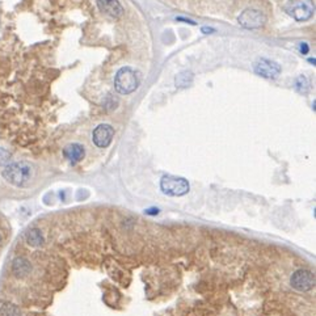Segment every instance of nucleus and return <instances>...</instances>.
Here are the masks:
<instances>
[{"label":"nucleus","mask_w":316,"mask_h":316,"mask_svg":"<svg viewBox=\"0 0 316 316\" xmlns=\"http://www.w3.org/2000/svg\"><path fill=\"white\" fill-rule=\"evenodd\" d=\"M308 88H310L308 87V80L304 78L303 75L298 76L297 80H295V91L302 95H306L308 92Z\"/></svg>","instance_id":"14"},{"label":"nucleus","mask_w":316,"mask_h":316,"mask_svg":"<svg viewBox=\"0 0 316 316\" xmlns=\"http://www.w3.org/2000/svg\"><path fill=\"white\" fill-rule=\"evenodd\" d=\"M3 316H20L21 313H20V311L17 310L16 307L15 306H10V304H7L6 307L3 308Z\"/></svg>","instance_id":"15"},{"label":"nucleus","mask_w":316,"mask_h":316,"mask_svg":"<svg viewBox=\"0 0 316 316\" xmlns=\"http://www.w3.org/2000/svg\"><path fill=\"white\" fill-rule=\"evenodd\" d=\"M34 167L29 161H15L3 169L4 180L17 188L29 187L34 178Z\"/></svg>","instance_id":"1"},{"label":"nucleus","mask_w":316,"mask_h":316,"mask_svg":"<svg viewBox=\"0 0 316 316\" xmlns=\"http://www.w3.org/2000/svg\"><path fill=\"white\" fill-rule=\"evenodd\" d=\"M13 273L17 276V277H25L30 273L32 270V266H30V262L24 257H19L13 261L12 265Z\"/></svg>","instance_id":"11"},{"label":"nucleus","mask_w":316,"mask_h":316,"mask_svg":"<svg viewBox=\"0 0 316 316\" xmlns=\"http://www.w3.org/2000/svg\"><path fill=\"white\" fill-rule=\"evenodd\" d=\"M114 137V130L113 127L108 123H103V125H99L96 129L94 130V134H92V139H94V143L100 147V149H105L108 146L112 143Z\"/></svg>","instance_id":"7"},{"label":"nucleus","mask_w":316,"mask_h":316,"mask_svg":"<svg viewBox=\"0 0 316 316\" xmlns=\"http://www.w3.org/2000/svg\"><path fill=\"white\" fill-rule=\"evenodd\" d=\"M300 52L307 54V53H308V46H307L306 43H302V45H300Z\"/></svg>","instance_id":"17"},{"label":"nucleus","mask_w":316,"mask_h":316,"mask_svg":"<svg viewBox=\"0 0 316 316\" xmlns=\"http://www.w3.org/2000/svg\"><path fill=\"white\" fill-rule=\"evenodd\" d=\"M160 188L164 194L172 197H180L189 192V183L183 177L164 176L160 181Z\"/></svg>","instance_id":"3"},{"label":"nucleus","mask_w":316,"mask_h":316,"mask_svg":"<svg viewBox=\"0 0 316 316\" xmlns=\"http://www.w3.org/2000/svg\"><path fill=\"white\" fill-rule=\"evenodd\" d=\"M63 155L70 163L76 164V163L83 160L85 151H84L83 146L79 145V143H71V145H67L63 149Z\"/></svg>","instance_id":"10"},{"label":"nucleus","mask_w":316,"mask_h":316,"mask_svg":"<svg viewBox=\"0 0 316 316\" xmlns=\"http://www.w3.org/2000/svg\"><path fill=\"white\" fill-rule=\"evenodd\" d=\"M192 80H193V74H192L191 71L181 72V74L177 75V78H176V87L178 88L188 87V85L192 83Z\"/></svg>","instance_id":"13"},{"label":"nucleus","mask_w":316,"mask_h":316,"mask_svg":"<svg viewBox=\"0 0 316 316\" xmlns=\"http://www.w3.org/2000/svg\"><path fill=\"white\" fill-rule=\"evenodd\" d=\"M10 159H11L10 151H7L3 147H0V165L7 164V163L10 161Z\"/></svg>","instance_id":"16"},{"label":"nucleus","mask_w":316,"mask_h":316,"mask_svg":"<svg viewBox=\"0 0 316 316\" xmlns=\"http://www.w3.org/2000/svg\"><path fill=\"white\" fill-rule=\"evenodd\" d=\"M265 20H266L265 19V15L261 11L249 8V10H245L244 12H242V15L239 16L238 21L243 28H247V29H257V28H261L264 25Z\"/></svg>","instance_id":"5"},{"label":"nucleus","mask_w":316,"mask_h":316,"mask_svg":"<svg viewBox=\"0 0 316 316\" xmlns=\"http://www.w3.org/2000/svg\"><path fill=\"white\" fill-rule=\"evenodd\" d=\"M287 11H289V15L298 21H304L312 16V10L303 2H294Z\"/></svg>","instance_id":"9"},{"label":"nucleus","mask_w":316,"mask_h":316,"mask_svg":"<svg viewBox=\"0 0 316 316\" xmlns=\"http://www.w3.org/2000/svg\"><path fill=\"white\" fill-rule=\"evenodd\" d=\"M253 70L256 74L266 79H276L281 72V67L277 62L266 58H258L253 63Z\"/></svg>","instance_id":"6"},{"label":"nucleus","mask_w":316,"mask_h":316,"mask_svg":"<svg viewBox=\"0 0 316 316\" xmlns=\"http://www.w3.org/2000/svg\"><path fill=\"white\" fill-rule=\"evenodd\" d=\"M99 10L110 17L118 19L122 16L123 8L118 0H96Z\"/></svg>","instance_id":"8"},{"label":"nucleus","mask_w":316,"mask_h":316,"mask_svg":"<svg viewBox=\"0 0 316 316\" xmlns=\"http://www.w3.org/2000/svg\"><path fill=\"white\" fill-rule=\"evenodd\" d=\"M290 285L299 293L310 291L315 286V276L311 270L307 269H298L293 273L290 278Z\"/></svg>","instance_id":"4"},{"label":"nucleus","mask_w":316,"mask_h":316,"mask_svg":"<svg viewBox=\"0 0 316 316\" xmlns=\"http://www.w3.org/2000/svg\"><path fill=\"white\" fill-rule=\"evenodd\" d=\"M139 83H141L139 74L131 67L121 68L116 74V79H114V87H116L117 92L121 95L132 94L139 87Z\"/></svg>","instance_id":"2"},{"label":"nucleus","mask_w":316,"mask_h":316,"mask_svg":"<svg viewBox=\"0 0 316 316\" xmlns=\"http://www.w3.org/2000/svg\"><path fill=\"white\" fill-rule=\"evenodd\" d=\"M202 32H214V29H211V28H202Z\"/></svg>","instance_id":"18"},{"label":"nucleus","mask_w":316,"mask_h":316,"mask_svg":"<svg viewBox=\"0 0 316 316\" xmlns=\"http://www.w3.org/2000/svg\"><path fill=\"white\" fill-rule=\"evenodd\" d=\"M26 242L32 247H41L45 243V238L42 235L41 230L32 229L29 233L26 234Z\"/></svg>","instance_id":"12"}]
</instances>
